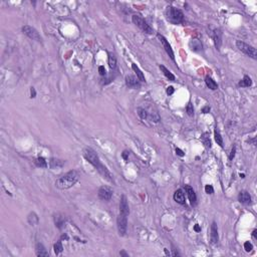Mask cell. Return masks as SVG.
Listing matches in <instances>:
<instances>
[{
  "label": "cell",
  "instance_id": "6da1fadb",
  "mask_svg": "<svg viewBox=\"0 0 257 257\" xmlns=\"http://www.w3.org/2000/svg\"><path fill=\"white\" fill-rule=\"evenodd\" d=\"M83 157L88 163H91L92 166L99 171V173L103 177V178H106L107 181H110V182H114V178H112L111 172L102 164L98 154H96L92 149H91V148L86 149V150L83 151Z\"/></svg>",
  "mask_w": 257,
  "mask_h": 257
},
{
  "label": "cell",
  "instance_id": "7a4b0ae2",
  "mask_svg": "<svg viewBox=\"0 0 257 257\" xmlns=\"http://www.w3.org/2000/svg\"><path fill=\"white\" fill-rule=\"evenodd\" d=\"M79 175L75 170H71L65 173L60 178H58L55 182V186L60 190H66L71 188L78 181Z\"/></svg>",
  "mask_w": 257,
  "mask_h": 257
},
{
  "label": "cell",
  "instance_id": "3957f363",
  "mask_svg": "<svg viewBox=\"0 0 257 257\" xmlns=\"http://www.w3.org/2000/svg\"><path fill=\"white\" fill-rule=\"evenodd\" d=\"M166 18L172 24H180L184 20V14L178 8L174 6H168L166 9Z\"/></svg>",
  "mask_w": 257,
  "mask_h": 257
},
{
  "label": "cell",
  "instance_id": "277c9868",
  "mask_svg": "<svg viewBox=\"0 0 257 257\" xmlns=\"http://www.w3.org/2000/svg\"><path fill=\"white\" fill-rule=\"evenodd\" d=\"M132 20H133V22H134V24L136 26H138L141 30H142L143 32H145V33H147V34H152L153 32H154V30H153V28L149 25L148 22L145 20L142 16H141L140 14H135V15H133L132 16Z\"/></svg>",
  "mask_w": 257,
  "mask_h": 257
},
{
  "label": "cell",
  "instance_id": "5b68a950",
  "mask_svg": "<svg viewBox=\"0 0 257 257\" xmlns=\"http://www.w3.org/2000/svg\"><path fill=\"white\" fill-rule=\"evenodd\" d=\"M236 46L237 48L241 51L243 52L244 54H246L249 57H251L253 59H256L257 58V51H256V48L253 47L251 45H249V44L245 43L243 41H241V40H237L236 41Z\"/></svg>",
  "mask_w": 257,
  "mask_h": 257
},
{
  "label": "cell",
  "instance_id": "8992f818",
  "mask_svg": "<svg viewBox=\"0 0 257 257\" xmlns=\"http://www.w3.org/2000/svg\"><path fill=\"white\" fill-rule=\"evenodd\" d=\"M22 32L30 39L35 40V41H38V42H41V40H42L41 36H40L38 31L36 30L34 27H32L30 25H24L22 27Z\"/></svg>",
  "mask_w": 257,
  "mask_h": 257
},
{
  "label": "cell",
  "instance_id": "52a82bcc",
  "mask_svg": "<svg viewBox=\"0 0 257 257\" xmlns=\"http://www.w3.org/2000/svg\"><path fill=\"white\" fill-rule=\"evenodd\" d=\"M116 225H118V231L120 236H124L128 230V216L120 214L116 219Z\"/></svg>",
  "mask_w": 257,
  "mask_h": 257
},
{
  "label": "cell",
  "instance_id": "ba28073f",
  "mask_svg": "<svg viewBox=\"0 0 257 257\" xmlns=\"http://www.w3.org/2000/svg\"><path fill=\"white\" fill-rule=\"evenodd\" d=\"M112 190L107 186H102L99 189V192H98V195H99V198L103 201H110L112 197Z\"/></svg>",
  "mask_w": 257,
  "mask_h": 257
},
{
  "label": "cell",
  "instance_id": "9c48e42d",
  "mask_svg": "<svg viewBox=\"0 0 257 257\" xmlns=\"http://www.w3.org/2000/svg\"><path fill=\"white\" fill-rule=\"evenodd\" d=\"M157 36H158V38L160 39V41H161V43H162V45H163V47L165 48V50H166V52L168 53V55L170 56L172 60H175L174 51H173L172 47H171V44L169 43V41L167 40V38L165 37V36H163L162 34H158Z\"/></svg>",
  "mask_w": 257,
  "mask_h": 257
},
{
  "label": "cell",
  "instance_id": "30bf717a",
  "mask_svg": "<svg viewBox=\"0 0 257 257\" xmlns=\"http://www.w3.org/2000/svg\"><path fill=\"white\" fill-rule=\"evenodd\" d=\"M120 214L127 215L128 216L130 214V207H128V199L126 195H122L120 200Z\"/></svg>",
  "mask_w": 257,
  "mask_h": 257
},
{
  "label": "cell",
  "instance_id": "8fae6325",
  "mask_svg": "<svg viewBox=\"0 0 257 257\" xmlns=\"http://www.w3.org/2000/svg\"><path fill=\"white\" fill-rule=\"evenodd\" d=\"M185 191H186L187 195L189 197V200H190L191 205L192 206H195L196 203H197V196H196V193L194 191V189H193L190 185H185Z\"/></svg>",
  "mask_w": 257,
  "mask_h": 257
},
{
  "label": "cell",
  "instance_id": "7c38bea8",
  "mask_svg": "<svg viewBox=\"0 0 257 257\" xmlns=\"http://www.w3.org/2000/svg\"><path fill=\"white\" fill-rule=\"evenodd\" d=\"M218 227H217L216 222H213L211 224V231H210V240L212 244H217L218 243Z\"/></svg>",
  "mask_w": 257,
  "mask_h": 257
},
{
  "label": "cell",
  "instance_id": "4fadbf2b",
  "mask_svg": "<svg viewBox=\"0 0 257 257\" xmlns=\"http://www.w3.org/2000/svg\"><path fill=\"white\" fill-rule=\"evenodd\" d=\"M213 39H214V43L216 46L217 50H220V47L222 45V31H221L219 28L214 30V33H213Z\"/></svg>",
  "mask_w": 257,
  "mask_h": 257
},
{
  "label": "cell",
  "instance_id": "5bb4252c",
  "mask_svg": "<svg viewBox=\"0 0 257 257\" xmlns=\"http://www.w3.org/2000/svg\"><path fill=\"white\" fill-rule=\"evenodd\" d=\"M126 84L130 88H136L140 86L139 79L135 75H132V74H128L126 76Z\"/></svg>",
  "mask_w": 257,
  "mask_h": 257
},
{
  "label": "cell",
  "instance_id": "9a60e30c",
  "mask_svg": "<svg viewBox=\"0 0 257 257\" xmlns=\"http://www.w3.org/2000/svg\"><path fill=\"white\" fill-rule=\"evenodd\" d=\"M238 201L244 205L251 204V195L247 191H241L238 195Z\"/></svg>",
  "mask_w": 257,
  "mask_h": 257
},
{
  "label": "cell",
  "instance_id": "2e32d148",
  "mask_svg": "<svg viewBox=\"0 0 257 257\" xmlns=\"http://www.w3.org/2000/svg\"><path fill=\"white\" fill-rule=\"evenodd\" d=\"M174 200L177 203H179L181 205L185 204V202H186V198H185V193L182 189H178V190L174 193Z\"/></svg>",
  "mask_w": 257,
  "mask_h": 257
},
{
  "label": "cell",
  "instance_id": "e0dca14e",
  "mask_svg": "<svg viewBox=\"0 0 257 257\" xmlns=\"http://www.w3.org/2000/svg\"><path fill=\"white\" fill-rule=\"evenodd\" d=\"M35 253H36V255L39 257H46L49 255V253L47 252L45 247L43 246V244L39 243V242L36 243V245H35Z\"/></svg>",
  "mask_w": 257,
  "mask_h": 257
},
{
  "label": "cell",
  "instance_id": "ac0fdd59",
  "mask_svg": "<svg viewBox=\"0 0 257 257\" xmlns=\"http://www.w3.org/2000/svg\"><path fill=\"white\" fill-rule=\"evenodd\" d=\"M132 68H133V70H134L135 72H136V74H137V78L139 79V82H144L145 80V75H144V74L142 72V70H140V68L138 67V65H137L136 63H133L132 64Z\"/></svg>",
  "mask_w": 257,
  "mask_h": 257
},
{
  "label": "cell",
  "instance_id": "d6986e66",
  "mask_svg": "<svg viewBox=\"0 0 257 257\" xmlns=\"http://www.w3.org/2000/svg\"><path fill=\"white\" fill-rule=\"evenodd\" d=\"M160 70H162V72L164 74V75L166 76V78L169 79V80H171V82H174V80L176 79V78H175V75L172 74V72L168 70L167 67H165L163 64H160Z\"/></svg>",
  "mask_w": 257,
  "mask_h": 257
},
{
  "label": "cell",
  "instance_id": "ffe728a7",
  "mask_svg": "<svg viewBox=\"0 0 257 257\" xmlns=\"http://www.w3.org/2000/svg\"><path fill=\"white\" fill-rule=\"evenodd\" d=\"M205 83H206V86L212 91H215L218 88V84H217V82L212 78H210V76H207V78H205Z\"/></svg>",
  "mask_w": 257,
  "mask_h": 257
},
{
  "label": "cell",
  "instance_id": "44dd1931",
  "mask_svg": "<svg viewBox=\"0 0 257 257\" xmlns=\"http://www.w3.org/2000/svg\"><path fill=\"white\" fill-rule=\"evenodd\" d=\"M64 165V162L62 160H59V159H54L52 158L49 160V167L51 169H54V168H61Z\"/></svg>",
  "mask_w": 257,
  "mask_h": 257
},
{
  "label": "cell",
  "instance_id": "7402d4cb",
  "mask_svg": "<svg viewBox=\"0 0 257 257\" xmlns=\"http://www.w3.org/2000/svg\"><path fill=\"white\" fill-rule=\"evenodd\" d=\"M64 222H65V218H64L62 215L56 214L54 216V223H55V226L57 228H59V229L61 228L64 225Z\"/></svg>",
  "mask_w": 257,
  "mask_h": 257
},
{
  "label": "cell",
  "instance_id": "603a6c76",
  "mask_svg": "<svg viewBox=\"0 0 257 257\" xmlns=\"http://www.w3.org/2000/svg\"><path fill=\"white\" fill-rule=\"evenodd\" d=\"M27 220H28V223L32 226H35V225H37L39 222V219H38V216L35 214L34 212H31L29 215L27 217Z\"/></svg>",
  "mask_w": 257,
  "mask_h": 257
},
{
  "label": "cell",
  "instance_id": "cb8c5ba5",
  "mask_svg": "<svg viewBox=\"0 0 257 257\" xmlns=\"http://www.w3.org/2000/svg\"><path fill=\"white\" fill-rule=\"evenodd\" d=\"M190 47L192 50L198 51L200 49H202V43H201V41L198 39H192L190 42Z\"/></svg>",
  "mask_w": 257,
  "mask_h": 257
},
{
  "label": "cell",
  "instance_id": "d4e9b609",
  "mask_svg": "<svg viewBox=\"0 0 257 257\" xmlns=\"http://www.w3.org/2000/svg\"><path fill=\"white\" fill-rule=\"evenodd\" d=\"M251 84H252L251 78H249L248 75H244L243 79L241 80V82H239L238 86H242V87H249V86H251Z\"/></svg>",
  "mask_w": 257,
  "mask_h": 257
},
{
  "label": "cell",
  "instance_id": "484cf974",
  "mask_svg": "<svg viewBox=\"0 0 257 257\" xmlns=\"http://www.w3.org/2000/svg\"><path fill=\"white\" fill-rule=\"evenodd\" d=\"M108 66L112 70H116V57L112 53H108Z\"/></svg>",
  "mask_w": 257,
  "mask_h": 257
},
{
  "label": "cell",
  "instance_id": "4316f807",
  "mask_svg": "<svg viewBox=\"0 0 257 257\" xmlns=\"http://www.w3.org/2000/svg\"><path fill=\"white\" fill-rule=\"evenodd\" d=\"M214 137H215V141H216L217 145H219L220 147H223V146H224V145H223V139H222V137H221L219 131L217 130V128H215V132H214Z\"/></svg>",
  "mask_w": 257,
  "mask_h": 257
},
{
  "label": "cell",
  "instance_id": "83f0119b",
  "mask_svg": "<svg viewBox=\"0 0 257 257\" xmlns=\"http://www.w3.org/2000/svg\"><path fill=\"white\" fill-rule=\"evenodd\" d=\"M201 140H202V143L205 145V147L206 148H211V141L210 138H209V136L207 133H205V134L202 135L201 137Z\"/></svg>",
  "mask_w": 257,
  "mask_h": 257
},
{
  "label": "cell",
  "instance_id": "f1b7e54d",
  "mask_svg": "<svg viewBox=\"0 0 257 257\" xmlns=\"http://www.w3.org/2000/svg\"><path fill=\"white\" fill-rule=\"evenodd\" d=\"M35 165L37 167H40V168H46L47 167V162H46V160L42 158V157H39V158H37L35 160Z\"/></svg>",
  "mask_w": 257,
  "mask_h": 257
},
{
  "label": "cell",
  "instance_id": "f546056e",
  "mask_svg": "<svg viewBox=\"0 0 257 257\" xmlns=\"http://www.w3.org/2000/svg\"><path fill=\"white\" fill-rule=\"evenodd\" d=\"M53 249H54V253H55L56 255H58L59 253H61L62 250H63L61 241H58V242H56V243L53 245Z\"/></svg>",
  "mask_w": 257,
  "mask_h": 257
},
{
  "label": "cell",
  "instance_id": "4dcf8cb0",
  "mask_svg": "<svg viewBox=\"0 0 257 257\" xmlns=\"http://www.w3.org/2000/svg\"><path fill=\"white\" fill-rule=\"evenodd\" d=\"M138 115H139V116L142 120H146L147 118H148V112H147V111L145 110V108H142V107H139L138 108Z\"/></svg>",
  "mask_w": 257,
  "mask_h": 257
},
{
  "label": "cell",
  "instance_id": "1f68e13d",
  "mask_svg": "<svg viewBox=\"0 0 257 257\" xmlns=\"http://www.w3.org/2000/svg\"><path fill=\"white\" fill-rule=\"evenodd\" d=\"M186 112H187V114L190 116H194V107H193V104L192 103H189L187 104V107H186Z\"/></svg>",
  "mask_w": 257,
  "mask_h": 257
},
{
  "label": "cell",
  "instance_id": "d6a6232c",
  "mask_svg": "<svg viewBox=\"0 0 257 257\" xmlns=\"http://www.w3.org/2000/svg\"><path fill=\"white\" fill-rule=\"evenodd\" d=\"M205 192L207 193V194H213L214 193V189H213V187L211 186V185H206L205 186Z\"/></svg>",
  "mask_w": 257,
  "mask_h": 257
},
{
  "label": "cell",
  "instance_id": "836d02e7",
  "mask_svg": "<svg viewBox=\"0 0 257 257\" xmlns=\"http://www.w3.org/2000/svg\"><path fill=\"white\" fill-rule=\"evenodd\" d=\"M244 249H245V250H246L247 252L251 251L252 249H253L252 244H251L250 242H249V241H247V242H245V243H244Z\"/></svg>",
  "mask_w": 257,
  "mask_h": 257
},
{
  "label": "cell",
  "instance_id": "e575fe53",
  "mask_svg": "<svg viewBox=\"0 0 257 257\" xmlns=\"http://www.w3.org/2000/svg\"><path fill=\"white\" fill-rule=\"evenodd\" d=\"M99 74L102 75V76H104V75L107 74L106 68H104V66H103V65L99 66Z\"/></svg>",
  "mask_w": 257,
  "mask_h": 257
},
{
  "label": "cell",
  "instance_id": "d590c367",
  "mask_svg": "<svg viewBox=\"0 0 257 257\" xmlns=\"http://www.w3.org/2000/svg\"><path fill=\"white\" fill-rule=\"evenodd\" d=\"M173 92H174V87H173V86H169V87H167V94H168L169 95H173Z\"/></svg>",
  "mask_w": 257,
  "mask_h": 257
},
{
  "label": "cell",
  "instance_id": "8d00e7d4",
  "mask_svg": "<svg viewBox=\"0 0 257 257\" xmlns=\"http://www.w3.org/2000/svg\"><path fill=\"white\" fill-rule=\"evenodd\" d=\"M30 98H32V99H34L35 96H36V92H35V90H34V87H31L30 88Z\"/></svg>",
  "mask_w": 257,
  "mask_h": 257
},
{
  "label": "cell",
  "instance_id": "74e56055",
  "mask_svg": "<svg viewBox=\"0 0 257 257\" xmlns=\"http://www.w3.org/2000/svg\"><path fill=\"white\" fill-rule=\"evenodd\" d=\"M235 152H236V148L234 147L232 149V151H231V154H230V157H229V159L232 160L233 158H234V156H235Z\"/></svg>",
  "mask_w": 257,
  "mask_h": 257
},
{
  "label": "cell",
  "instance_id": "f35d334b",
  "mask_svg": "<svg viewBox=\"0 0 257 257\" xmlns=\"http://www.w3.org/2000/svg\"><path fill=\"white\" fill-rule=\"evenodd\" d=\"M176 153H177V155H179L180 157H183V156L185 155V154H184V152H183L182 150H180L179 148H177V149H176Z\"/></svg>",
  "mask_w": 257,
  "mask_h": 257
},
{
  "label": "cell",
  "instance_id": "ab89813d",
  "mask_svg": "<svg viewBox=\"0 0 257 257\" xmlns=\"http://www.w3.org/2000/svg\"><path fill=\"white\" fill-rule=\"evenodd\" d=\"M209 111H210V107H209L208 106H206L205 107L202 108V112H204V114H207V112H209Z\"/></svg>",
  "mask_w": 257,
  "mask_h": 257
},
{
  "label": "cell",
  "instance_id": "60d3db41",
  "mask_svg": "<svg viewBox=\"0 0 257 257\" xmlns=\"http://www.w3.org/2000/svg\"><path fill=\"white\" fill-rule=\"evenodd\" d=\"M128 153L127 152V151H124V153H123V158L126 160V161H128Z\"/></svg>",
  "mask_w": 257,
  "mask_h": 257
},
{
  "label": "cell",
  "instance_id": "b9f144b4",
  "mask_svg": "<svg viewBox=\"0 0 257 257\" xmlns=\"http://www.w3.org/2000/svg\"><path fill=\"white\" fill-rule=\"evenodd\" d=\"M194 230L196 231V232H199V231H201V228H200V226L198 224H196L195 225V227H194Z\"/></svg>",
  "mask_w": 257,
  "mask_h": 257
},
{
  "label": "cell",
  "instance_id": "7bdbcfd3",
  "mask_svg": "<svg viewBox=\"0 0 257 257\" xmlns=\"http://www.w3.org/2000/svg\"><path fill=\"white\" fill-rule=\"evenodd\" d=\"M120 254L122 255V256H124V257H128V254H127V253L124 252V250H123V251H120Z\"/></svg>",
  "mask_w": 257,
  "mask_h": 257
},
{
  "label": "cell",
  "instance_id": "ee69618b",
  "mask_svg": "<svg viewBox=\"0 0 257 257\" xmlns=\"http://www.w3.org/2000/svg\"><path fill=\"white\" fill-rule=\"evenodd\" d=\"M256 233H257V230H256V229H255V230H254V231H253V232H252V236H253V238H254V239H257V236H256Z\"/></svg>",
  "mask_w": 257,
  "mask_h": 257
},
{
  "label": "cell",
  "instance_id": "f6af8a7d",
  "mask_svg": "<svg viewBox=\"0 0 257 257\" xmlns=\"http://www.w3.org/2000/svg\"><path fill=\"white\" fill-rule=\"evenodd\" d=\"M165 253H166V254H167V255H171V253H170V252H169V251L167 250V249H165Z\"/></svg>",
  "mask_w": 257,
  "mask_h": 257
}]
</instances>
